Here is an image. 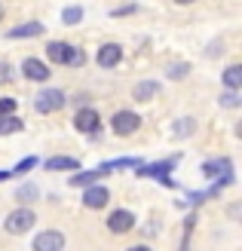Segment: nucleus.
I'll list each match as a JSON object with an SVG mask.
<instances>
[{"instance_id": "9d476101", "label": "nucleus", "mask_w": 242, "mask_h": 251, "mask_svg": "<svg viewBox=\"0 0 242 251\" xmlns=\"http://www.w3.org/2000/svg\"><path fill=\"white\" fill-rule=\"evenodd\" d=\"M43 34V25L40 22H28V25H19V28L9 31V40H19V37H40Z\"/></svg>"}, {"instance_id": "0eeeda50", "label": "nucleus", "mask_w": 242, "mask_h": 251, "mask_svg": "<svg viewBox=\"0 0 242 251\" xmlns=\"http://www.w3.org/2000/svg\"><path fill=\"white\" fill-rule=\"evenodd\" d=\"M22 74H25L28 80H34V83H43V80H49V68H46V61H40V58H25Z\"/></svg>"}, {"instance_id": "20e7f679", "label": "nucleus", "mask_w": 242, "mask_h": 251, "mask_svg": "<svg viewBox=\"0 0 242 251\" xmlns=\"http://www.w3.org/2000/svg\"><path fill=\"white\" fill-rule=\"evenodd\" d=\"M65 248V236L58 230H46L34 239V251H61Z\"/></svg>"}, {"instance_id": "4468645a", "label": "nucleus", "mask_w": 242, "mask_h": 251, "mask_svg": "<svg viewBox=\"0 0 242 251\" xmlns=\"http://www.w3.org/2000/svg\"><path fill=\"white\" fill-rule=\"evenodd\" d=\"M224 86H227L230 92H236L239 86H242V68H239V65H233V68L224 71Z\"/></svg>"}, {"instance_id": "dca6fc26", "label": "nucleus", "mask_w": 242, "mask_h": 251, "mask_svg": "<svg viewBox=\"0 0 242 251\" xmlns=\"http://www.w3.org/2000/svg\"><path fill=\"white\" fill-rule=\"evenodd\" d=\"M22 120L19 117H0V135H9V132H19L22 129Z\"/></svg>"}, {"instance_id": "412c9836", "label": "nucleus", "mask_w": 242, "mask_h": 251, "mask_svg": "<svg viewBox=\"0 0 242 251\" xmlns=\"http://www.w3.org/2000/svg\"><path fill=\"white\" fill-rule=\"evenodd\" d=\"M16 110V98H0V117H12Z\"/></svg>"}, {"instance_id": "7ed1b4c3", "label": "nucleus", "mask_w": 242, "mask_h": 251, "mask_svg": "<svg viewBox=\"0 0 242 251\" xmlns=\"http://www.w3.org/2000/svg\"><path fill=\"white\" fill-rule=\"evenodd\" d=\"M110 126H113L117 135H132V132H138V126H141V117L132 114V110H120V114H113Z\"/></svg>"}, {"instance_id": "6e6552de", "label": "nucleus", "mask_w": 242, "mask_h": 251, "mask_svg": "<svg viewBox=\"0 0 242 251\" xmlns=\"http://www.w3.org/2000/svg\"><path fill=\"white\" fill-rule=\"evenodd\" d=\"M108 199H110V193L105 190V187H86V193H83V205L86 208H105L108 205Z\"/></svg>"}, {"instance_id": "1a4fd4ad", "label": "nucleus", "mask_w": 242, "mask_h": 251, "mask_svg": "<svg viewBox=\"0 0 242 251\" xmlns=\"http://www.w3.org/2000/svg\"><path fill=\"white\" fill-rule=\"evenodd\" d=\"M120 58H123V49L117 43H105V46L98 49V65L101 68H117Z\"/></svg>"}, {"instance_id": "f3484780", "label": "nucleus", "mask_w": 242, "mask_h": 251, "mask_svg": "<svg viewBox=\"0 0 242 251\" xmlns=\"http://www.w3.org/2000/svg\"><path fill=\"white\" fill-rule=\"evenodd\" d=\"M172 169V162H160V166H147V169H141V175H157L160 181H165V184H172L169 178H165V172Z\"/></svg>"}, {"instance_id": "f8f14e48", "label": "nucleus", "mask_w": 242, "mask_h": 251, "mask_svg": "<svg viewBox=\"0 0 242 251\" xmlns=\"http://www.w3.org/2000/svg\"><path fill=\"white\" fill-rule=\"evenodd\" d=\"M160 92V86L157 83H138L135 89H132V98L135 101H150V98H154Z\"/></svg>"}, {"instance_id": "a878e982", "label": "nucleus", "mask_w": 242, "mask_h": 251, "mask_svg": "<svg viewBox=\"0 0 242 251\" xmlns=\"http://www.w3.org/2000/svg\"><path fill=\"white\" fill-rule=\"evenodd\" d=\"M129 251H150V248H147V245H132Z\"/></svg>"}, {"instance_id": "cd10ccee", "label": "nucleus", "mask_w": 242, "mask_h": 251, "mask_svg": "<svg viewBox=\"0 0 242 251\" xmlns=\"http://www.w3.org/2000/svg\"><path fill=\"white\" fill-rule=\"evenodd\" d=\"M9 178V172H0V181H6Z\"/></svg>"}, {"instance_id": "bb28decb", "label": "nucleus", "mask_w": 242, "mask_h": 251, "mask_svg": "<svg viewBox=\"0 0 242 251\" xmlns=\"http://www.w3.org/2000/svg\"><path fill=\"white\" fill-rule=\"evenodd\" d=\"M175 3H181V6H190V3H193V0H175Z\"/></svg>"}, {"instance_id": "a211bd4d", "label": "nucleus", "mask_w": 242, "mask_h": 251, "mask_svg": "<svg viewBox=\"0 0 242 251\" xmlns=\"http://www.w3.org/2000/svg\"><path fill=\"white\" fill-rule=\"evenodd\" d=\"M83 19V9L80 6H68L65 12H61V22H65V25H77Z\"/></svg>"}, {"instance_id": "6ab92c4d", "label": "nucleus", "mask_w": 242, "mask_h": 251, "mask_svg": "<svg viewBox=\"0 0 242 251\" xmlns=\"http://www.w3.org/2000/svg\"><path fill=\"white\" fill-rule=\"evenodd\" d=\"M83 61H86V55L80 52L77 46H71V49H68V58H65V65H71V68H80Z\"/></svg>"}, {"instance_id": "393cba45", "label": "nucleus", "mask_w": 242, "mask_h": 251, "mask_svg": "<svg viewBox=\"0 0 242 251\" xmlns=\"http://www.w3.org/2000/svg\"><path fill=\"white\" fill-rule=\"evenodd\" d=\"M34 166V159H25V162H19V166H16V175H22V172H28Z\"/></svg>"}, {"instance_id": "39448f33", "label": "nucleus", "mask_w": 242, "mask_h": 251, "mask_svg": "<svg viewBox=\"0 0 242 251\" xmlns=\"http://www.w3.org/2000/svg\"><path fill=\"white\" fill-rule=\"evenodd\" d=\"M74 126H77L80 132H86V135L98 132V126H101V117H98V110H92V107H83L80 114L74 117Z\"/></svg>"}, {"instance_id": "c85d7f7f", "label": "nucleus", "mask_w": 242, "mask_h": 251, "mask_svg": "<svg viewBox=\"0 0 242 251\" xmlns=\"http://www.w3.org/2000/svg\"><path fill=\"white\" fill-rule=\"evenodd\" d=\"M0 19H3V6H0Z\"/></svg>"}, {"instance_id": "f03ea898", "label": "nucleus", "mask_w": 242, "mask_h": 251, "mask_svg": "<svg viewBox=\"0 0 242 251\" xmlns=\"http://www.w3.org/2000/svg\"><path fill=\"white\" fill-rule=\"evenodd\" d=\"M34 107H37V114H55V110L65 107V92H58V89H43L40 95L34 98Z\"/></svg>"}, {"instance_id": "2eb2a0df", "label": "nucleus", "mask_w": 242, "mask_h": 251, "mask_svg": "<svg viewBox=\"0 0 242 251\" xmlns=\"http://www.w3.org/2000/svg\"><path fill=\"white\" fill-rule=\"evenodd\" d=\"M68 43H49L46 46V55H49V61H61L65 65V58H68Z\"/></svg>"}, {"instance_id": "9b49d317", "label": "nucleus", "mask_w": 242, "mask_h": 251, "mask_svg": "<svg viewBox=\"0 0 242 251\" xmlns=\"http://www.w3.org/2000/svg\"><path fill=\"white\" fill-rule=\"evenodd\" d=\"M80 162L74 159V156H53V159H46V169L49 172H74Z\"/></svg>"}, {"instance_id": "aec40b11", "label": "nucleus", "mask_w": 242, "mask_h": 251, "mask_svg": "<svg viewBox=\"0 0 242 251\" xmlns=\"http://www.w3.org/2000/svg\"><path fill=\"white\" fill-rule=\"evenodd\" d=\"M19 199H22V202H34V199H37V187L34 184L19 187Z\"/></svg>"}, {"instance_id": "5701e85b", "label": "nucleus", "mask_w": 242, "mask_h": 251, "mask_svg": "<svg viewBox=\"0 0 242 251\" xmlns=\"http://www.w3.org/2000/svg\"><path fill=\"white\" fill-rule=\"evenodd\" d=\"M221 104H224V107H236V92H227V95L221 98Z\"/></svg>"}, {"instance_id": "b1692460", "label": "nucleus", "mask_w": 242, "mask_h": 251, "mask_svg": "<svg viewBox=\"0 0 242 251\" xmlns=\"http://www.w3.org/2000/svg\"><path fill=\"white\" fill-rule=\"evenodd\" d=\"M190 126H193L190 120H181V123H178V129H175V135H187V132H190Z\"/></svg>"}, {"instance_id": "423d86ee", "label": "nucleus", "mask_w": 242, "mask_h": 251, "mask_svg": "<svg viewBox=\"0 0 242 251\" xmlns=\"http://www.w3.org/2000/svg\"><path fill=\"white\" fill-rule=\"evenodd\" d=\"M132 227H135V215H132V211H126V208L113 211V215L108 218V230L110 233H129Z\"/></svg>"}, {"instance_id": "ddd939ff", "label": "nucleus", "mask_w": 242, "mask_h": 251, "mask_svg": "<svg viewBox=\"0 0 242 251\" xmlns=\"http://www.w3.org/2000/svg\"><path fill=\"white\" fill-rule=\"evenodd\" d=\"M101 175H105V169H98V172H80V175H74V178H71V187H92Z\"/></svg>"}, {"instance_id": "f257e3e1", "label": "nucleus", "mask_w": 242, "mask_h": 251, "mask_svg": "<svg viewBox=\"0 0 242 251\" xmlns=\"http://www.w3.org/2000/svg\"><path fill=\"white\" fill-rule=\"evenodd\" d=\"M34 224H37V218H34V211H31V208H16V211H9V215H6L3 227H6V233L19 236V233H28Z\"/></svg>"}, {"instance_id": "4be33fe9", "label": "nucleus", "mask_w": 242, "mask_h": 251, "mask_svg": "<svg viewBox=\"0 0 242 251\" xmlns=\"http://www.w3.org/2000/svg\"><path fill=\"white\" fill-rule=\"evenodd\" d=\"M190 68L187 65H175V68H169V77H175V80H184V74H187Z\"/></svg>"}]
</instances>
